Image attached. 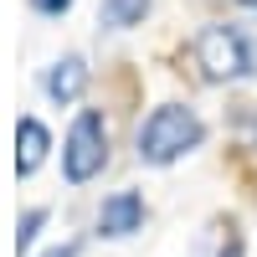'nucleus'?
I'll return each mask as SVG.
<instances>
[{
  "mask_svg": "<svg viewBox=\"0 0 257 257\" xmlns=\"http://www.w3.org/2000/svg\"><path fill=\"white\" fill-rule=\"evenodd\" d=\"M149 6H155V0H103L98 21L108 31H128V26H139V21L149 16Z\"/></svg>",
  "mask_w": 257,
  "mask_h": 257,
  "instance_id": "7",
  "label": "nucleus"
},
{
  "mask_svg": "<svg viewBox=\"0 0 257 257\" xmlns=\"http://www.w3.org/2000/svg\"><path fill=\"white\" fill-rule=\"evenodd\" d=\"M103 165H108V128H103L98 108H82L67 128V139H62V175L72 185H88Z\"/></svg>",
  "mask_w": 257,
  "mask_h": 257,
  "instance_id": "3",
  "label": "nucleus"
},
{
  "mask_svg": "<svg viewBox=\"0 0 257 257\" xmlns=\"http://www.w3.org/2000/svg\"><path fill=\"white\" fill-rule=\"evenodd\" d=\"M47 149H52L47 123L41 118H21L16 123V175H36L41 160H47Z\"/></svg>",
  "mask_w": 257,
  "mask_h": 257,
  "instance_id": "5",
  "label": "nucleus"
},
{
  "mask_svg": "<svg viewBox=\"0 0 257 257\" xmlns=\"http://www.w3.org/2000/svg\"><path fill=\"white\" fill-rule=\"evenodd\" d=\"M201 139H206V123H201L196 108H185V103H160V108L139 123V160L144 165H175Z\"/></svg>",
  "mask_w": 257,
  "mask_h": 257,
  "instance_id": "1",
  "label": "nucleus"
},
{
  "mask_svg": "<svg viewBox=\"0 0 257 257\" xmlns=\"http://www.w3.org/2000/svg\"><path fill=\"white\" fill-rule=\"evenodd\" d=\"M31 6H36L41 16H67V11H72V0H31Z\"/></svg>",
  "mask_w": 257,
  "mask_h": 257,
  "instance_id": "11",
  "label": "nucleus"
},
{
  "mask_svg": "<svg viewBox=\"0 0 257 257\" xmlns=\"http://www.w3.org/2000/svg\"><path fill=\"white\" fill-rule=\"evenodd\" d=\"M82 88H88V62L82 57H62V62H52V72H47V98L52 103H77L82 98Z\"/></svg>",
  "mask_w": 257,
  "mask_h": 257,
  "instance_id": "6",
  "label": "nucleus"
},
{
  "mask_svg": "<svg viewBox=\"0 0 257 257\" xmlns=\"http://www.w3.org/2000/svg\"><path fill=\"white\" fill-rule=\"evenodd\" d=\"M216 257H242V242L231 237V226H226L221 237H216Z\"/></svg>",
  "mask_w": 257,
  "mask_h": 257,
  "instance_id": "10",
  "label": "nucleus"
},
{
  "mask_svg": "<svg viewBox=\"0 0 257 257\" xmlns=\"http://www.w3.org/2000/svg\"><path fill=\"white\" fill-rule=\"evenodd\" d=\"M196 62L211 82H237L257 72V57H252V41L237 26H206L196 36Z\"/></svg>",
  "mask_w": 257,
  "mask_h": 257,
  "instance_id": "2",
  "label": "nucleus"
},
{
  "mask_svg": "<svg viewBox=\"0 0 257 257\" xmlns=\"http://www.w3.org/2000/svg\"><path fill=\"white\" fill-rule=\"evenodd\" d=\"M41 226H47V211H41V206L26 211V216H21V226H16V252H26V247L36 242V231H41Z\"/></svg>",
  "mask_w": 257,
  "mask_h": 257,
  "instance_id": "8",
  "label": "nucleus"
},
{
  "mask_svg": "<svg viewBox=\"0 0 257 257\" xmlns=\"http://www.w3.org/2000/svg\"><path fill=\"white\" fill-rule=\"evenodd\" d=\"M247 6H257V0H247Z\"/></svg>",
  "mask_w": 257,
  "mask_h": 257,
  "instance_id": "13",
  "label": "nucleus"
},
{
  "mask_svg": "<svg viewBox=\"0 0 257 257\" xmlns=\"http://www.w3.org/2000/svg\"><path fill=\"white\" fill-rule=\"evenodd\" d=\"M144 226V196L139 190H118L98 206V231L103 237H134Z\"/></svg>",
  "mask_w": 257,
  "mask_h": 257,
  "instance_id": "4",
  "label": "nucleus"
},
{
  "mask_svg": "<svg viewBox=\"0 0 257 257\" xmlns=\"http://www.w3.org/2000/svg\"><path fill=\"white\" fill-rule=\"evenodd\" d=\"M41 257H77V247H52V252H41Z\"/></svg>",
  "mask_w": 257,
  "mask_h": 257,
  "instance_id": "12",
  "label": "nucleus"
},
{
  "mask_svg": "<svg viewBox=\"0 0 257 257\" xmlns=\"http://www.w3.org/2000/svg\"><path fill=\"white\" fill-rule=\"evenodd\" d=\"M237 128L247 134V149H257V108H247V103H242V108H237Z\"/></svg>",
  "mask_w": 257,
  "mask_h": 257,
  "instance_id": "9",
  "label": "nucleus"
}]
</instances>
